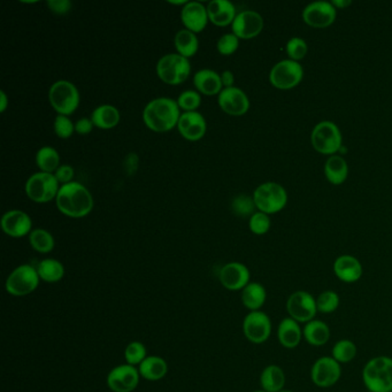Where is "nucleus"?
I'll return each mask as SVG.
<instances>
[{
	"instance_id": "b1692460",
	"label": "nucleus",
	"mask_w": 392,
	"mask_h": 392,
	"mask_svg": "<svg viewBox=\"0 0 392 392\" xmlns=\"http://www.w3.org/2000/svg\"><path fill=\"white\" fill-rule=\"evenodd\" d=\"M278 338L280 344L283 348H296L301 344V339L304 338L303 329L299 326V322L292 318H285L280 322L278 328Z\"/></svg>"
},
{
	"instance_id": "7ed1b4c3",
	"label": "nucleus",
	"mask_w": 392,
	"mask_h": 392,
	"mask_svg": "<svg viewBox=\"0 0 392 392\" xmlns=\"http://www.w3.org/2000/svg\"><path fill=\"white\" fill-rule=\"evenodd\" d=\"M362 381L371 392H392V358L371 359L362 369Z\"/></svg>"
},
{
	"instance_id": "864d4df0",
	"label": "nucleus",
	"mask_w": 392,
	"mask_h": 392,
	"mask_svg": "<svg viewBox=\"0 0 392 392\" xmlns=\"http://www.w3.org/2000/svg\"><path fill=\"white\" fill-rule=\"evenodd\" d=\"M278 392H294V391H291V390L283 389V390H280V391Z\"/></svg>"
},
{
	"instance_id": "4be33fe9",
	"label": "nucleus",
	"mask_w": 392,
	"mask_h": 392,
	"mask_svg": "<svg viewBox=\"0 0 392 392\" xmlns=\"http://www.w3.org/2000/svg\"><path fill=\"white\" fill-rule=\"evenodd\" d=\"M334 273L344 283H355L362 278V266L353 256H341L334 262Z\"/></svg>"
},
{
	"instance_id": "2f4dec72",
	"label": "nucleus",
	"mask_w": 392,
	"mask_h": 392,
	"mask_svg": "<svg viewBox=\"0 0 392 392\" xmlns=\"http://www.w3.org/2000/svg\"><path fill=\"white\" fill-rule=\"evenodd\" d=\"M348 163L341 156H332L327 160L325 165L326 177L329 182L339 186L348 177Z\"/></svg>"
},
{
	"instance_id": "4468645a",
	"label": "nucleus",
	"mask_w": 392,
	"mask_h": 392,
	"mask_svg": "<svg viewBox=\"0 0 392 392\" xmlns=\"http://www.w3.org/2000/svg\"><path fill=\"white\" fill-rule=\"evenodd\" d=\"M139 368L125 364L114 367L109 373L106 382L113 392H132L139 386Z\"/></svg>"
},
{
	"instance_id": "dca6fc26",
	"label": "nucleus",
	"mask_w": 392,
	"mask_h": 392,
	"mask_svg": "<svg viewBox=\"0 0 392 392\" xmlns=\"http://www.w3.org/2000/svg\"><path fill=\"white\" fill-rule=\"evenodd\" d=\"M305 22L313 28H327L334 24L336 8L327 1L312 3L303 12Z\"/></svg>"
},
{
	"instance_id": "de8ad7c7",
	"label": "nucleus",
	"mask_w": 392,
	"mask_h": 392,
	"mask_svg": "<svg viewBox=\"0 0 392 392\" xmlns=\"http://www.w3.org/2000/svg\"><path fill=\"white\" fill-rule=\"evenodd\" d=\"M93 122L91 118H82L75 123V132L80 134V135H87L90 134L93 129Z\"/></svg>"
},
{
	"instance_id": "c85d7f7f",
	"label": "nucleus",
	"mask_w": 392,
	"mask_h": 392,
	"mask_svg": "<svg viewBox=\"0 0 392 392\" xmlns=\"http://www.w3.org/2000/svg\"><path fill=\"white\" fill-rule=\"evenodd\" d=\"M260 384L266 392H278L284 389L285 374L278 365H269L262 371Z\"/></svg>"
},
{
	"instance_id": "20e7f679",
	"label": "nucleus",
	"mask_w": 392,
	"mask_h": 392,
	"mask_svg": "<svg viewBox=\"0 0 392 392\" xmlns=\"http://www.w3.org/2000/svg\"><path fill=\"white\" fill-rule=\"evenodd\" d=\"M55 174L51 172H35L26 182V193L35 203L44 204L57 198L60 190Z\"/></svg>"
},
{
	"instance_id": "a878e982",
	"label": "nucleus",
	"mask_w": 392,
	"mask_h": 392,
	"mask_svg": "<svg viewBox=\"0 0 392 392\" xmlns=\"http://www.w3.org/2000/svg\"><path fill=\"white\" fill-rule=\"evenodd\" d=\"M139 374L149 381H159L167 375L168 365L166 360L158 355H148L139 366Z\"/></svg>"
},
{
	"instance_id": "603ef678",
	"label": "nucleus",
	"mask_w": 392,
	"mask_h": 392,
	"mask_svg": "<svg viewBox=\"0 0 392 392\" xmlns=\"http://www.w3.org/2000/svg\"><path fill=\"white\" fill-rule=\"evenodd\" d=\"M332 3L335 8H341H341L350 6L351 1H350V0H334Z\"/></svg>"
},
{
	"instance_id": "ddd939ff",
	"label": "nucleus",
	"mask_w": 392,
	"mask_h": 392,
	"mask_svg": "<svg viewBox=\"0 0 392 392\" xmlns=\"http://www.w3.org/2000/svg\"><path fill=\"white\" fill-rule=\"evenodd\" d=\"M341 364L332 357H321L312 366V381L319 388L335 386L341 379Z\"/></svg>"
},
{
	"instance_id": "09e8293b",
	"label": "nucleus",
	"mask_w": 392,
	"mask_h": 392,
	"mask_svg": "<svg viewBox=\"0 0 392 392\" xmlns=\"http://www.w3.org/2000/svg\"><path fill=\"white\" fill-rule=\"evenodd\" d=\"M221 81H222V84L226 87V88H231L235 82V78H233V74L230 71H224L222 74H221Z\"/></svg>"
},
{
	"instance_id": "9b49d317",
	"label": "nucleus",
	"mask_w": 392,
	"mask_h": 392,
	"mask_svg": "<svg viewBox=\"0 0 392 392\" xmlns=\"http://www.w3.org/2000/svg\"><path fill=\"white\" fill-rule=\"evenodd\" d=\"M304 71L297 61H280L271 68L269 81L275 88L287 90L297 87L303 80Z\"/></svg>"
},
{
	"instance_id": "9d476101",
	"label": "nucleus",
	"mask_w": 392,
	"mask_h": 392,
	"mask_svg": "<svg viewBox=\"0 0 392 392\" xmlns=\"http://www.w3.org/2000/svg\"><path fill=\"white\" fill-rule=\"evenodd\" d=\"M287 312L290 318L299 323H308L314 320L318 313L317 299L304 290L294 291L287 301Z\"/></svg>"
},
{
	"instance_id": "f8f14e48",
	"label": "nucleus",
	"mask_w": 392,
	"mask_h": 392,
	"mask_svg": "<svg viewBox=\"0 0 392 392\" xmlns=\"http://www.w3.org/2000/svg\"><path fill=\"white\" fill-rule=\"evenodd\" d=\"M243 332L251 343L262 344L271 337V319L265 312H250L244 319Z\"/></svg>"
},
{
	"instance_id": "58836bf2",
	"label": "nucleus",
	"mask_w": 392,
	"mask_h": 392,
	"mask_svg": "<svg viewBox=\"0 0 392 392\" xmlns=\"http://www.w3.org/2000/svg\"><path fill=\"white\" fill-rule=\"evenodd\" d=\"M256 203H254L253 198L245 196V195H240L237 196L231 203V208H233V213L238 215V217H249V215H253L254 208H256Z\"/></svg>"
},
{
	"instance_id": "3c124183",
	"label": "nucleus",
	"mask_w": 392,
	"mask_h": 392,
	"mask_svg": "<svg viewBox=\"0 0 392 392\" xmlns=\"http://www.w3.org/2000/svg\"><path fill=\"white\" fill-rule=\"evenodd\" d=\"M8 106V99H7L5 91H0V112H5Z\"/></svg>"
},
{
	"instance_id": "423d86ee",
	"label": "nucleus",
	"mask_w": 392,
	"mask_h": 392,
	"mask_svg": "<svg viewBox=\"0 0 392 392\" xmlns=\"http://www.w3.org/2000/svg\"><path fill=\"white\" fill-rule=\"evenodd\" d=\"M191 64L189 59L179 53H169L160 57L157 64V74L167 84L179 85L189 78Z\"/></svg>"
},
{
	"instance_id": "5701e85b",
	"label": "nucleus",
	"mask_w": 392,
	"mask_h": 392,
	"mask_svg": "<svg viewBox=\"0 0 392 392\" xmlns=\"http://www.w3.org/2000/svg\"><path fill=\"white\" fill-rule=\"evenodd\" d=\"M208 20L219 27L233 24L236 17V8L228 0H213L207 5Z\"/></svg>"
},
{
	"instance_id": "e433bc0d",
	"label": "nucleus",
	"mask_w": 392,
	"mask_h": 392,
	"mask_svg": "<svg viewBox=\"0 0 392 392\" xmlns=\"http://www.w3.org/2000/svg\"><path fill=\"white\" fill-rule=\"evenodd\" d=\"M339 296L335 291L326 290L319 294L317 298V306L318 312L323 314H330L337 310L339 306Z\"/></svg>"
},
{
	"instance_id": "ea45409f",
	"label": "nucleus",
	"mask_w": 392,
	"mask_h": 392,
	"mask_svg": "<svg viewBox=\"0 0 392 392\" xmlns=\"http://www.w3.org/2000/svg\"><path fill=\"white\" fill-rule=\"evenodd\" d=\"M176 102L179 104V109H184L186 112H195L200 106L202 97L197 91L186 90L179 96Z\"/></svg>"
},
{
	"instance_id": "7c9ffc66",
	"label": "nucleus",
	"mask_w": 392,
	"mask_h": 392,
	"mask_svg": "<svg viewBox=\"0 0 392 392\" xmlns=\"http://www.w3.org/2000/svg\"><path fill=\"white\" fill-rule=\"evenodd\" d=\"M90 118L97 128L112 129L120 122V112L112 105L98 106Z\"/></svg>"
},
{
	"instance_id": "c03bdc74",
	"label": "nucleus",
	"mask_w": 392,
	"mask_h": 392,
	"mask_svg": "<svg viewBox=\"0 0 392 392\" xmlns=\"http://www.w3.org/2000/svg\"><path fill=\"white\" fill-rule=\"evenodd\" d=\"M238 45H240V38L237 37L236 35L233 34V33L231 34H224L217 41V51L224 55H233V52L238 48Z\"/></svg>"
},
{
	"instance_id": "2eb2a0df",
	"label": "nucleus",
	"mask_w": 392,
	"mask_h": 392,
	"mask_svg": "<svg viewBox=\"0 0 392 392\" xmlns=\"http://www.w3.org/2000/svg\"><path fill=\"white\" fill-rule=\"evenodd\" d=\"M233 34L242 39L257 37L264 28V19L254 10H244L237 14L231 24Z\"/></svg>"
},
{
	"instance_id": "8fccbe9b",
	"label": "nucleus",
	"mask_w": 392,
	"mask_h": 392,
	"mask_svg": "<svg viewBox=\"0 0 392 392\" xmlns=\"http://www.w3.org/2000/svg\"><path fill=\"white\" fill-rule=\"evenodd\" d=\"M127 161H128L129 166V174H132L137 169V163H139V159H137V156L135 154H129L127 157Z\"/></svg>"
},
{
	"instance_id": "37998d69",
	"label": "nucleus",
	"mask_w": 392,
	"mask_h": 392,
	"mask_svg": "<svg viewBox=\"0 0 392 392\" xmlns=\"http://www.w3.org/2000/svg\"><path fill=\"white\" fill-rule=\"evenodd\" d=\"M55 132L57 137L67 139L73 135L75 132V125L71 122V118L66 115H57L55 120Z\"/></svg>"
},
{
	"instance_id": "1a4fd4ad",
	"label": "nucleus",
	"mask_w": 392,
	"mask_h": 392,
	"mask_svg": "<svg viewBox=\"0 0 392 392\" xmlns=\"http://www.w3.org/2000/svg\"><path fill=\"white\" fill-rule=\"evenodd\" d=\"M312 145L322 154H334L341 148V135L335 123L320 122L312 132Z\"/></svg>"
},
{
	"instance_id": "a19ab883",
	"label": "nucleus",
	"mask_w": 392,
	"mask_h": 392,
	"mask_svg": "<svg viewBox=\"0 0 392 392\" xmlns=\"http://www.w3.org/2000/svg\"><path fill=\"white\" fill-rule=\"evenodd\" d=\"M249 226H250L251 231L256 235H265L271 228V220L267 214L257 212L250 217Z\"/></svg>"
},
{
	"instance_id": "f704fd0d",
	"label": "nucleus",
	"mask_w": 392,
	"mask_h": 392,
	"mask_svg": "<svg viewBox=\"0 0 392 392\" xmlns=\"http://www.w3.org/2000/svg\"><path fill=\"white\" fill-rule=\"evenodd\" d=\"M29 242L33 249L39 253H48L55 249V238L48 230L42 228L29 233Z\"/></svg>"
},
{
	"instance_id": "a18cd8bd",
	"label": "nucleus",
	"mask_w": 392,
	"mask_h": 392,
	"mask_svg": "<svg viewBox=\"0 0 392 392\" xmlns=\"http://www.w3.org/2000/svg\"><path fill=\"white\" fill-rule=\"evenodd\" d=\"M55 179L57 182L61 183L62 186L67 183L73 182L71 179L74 177V168L69 165H61L55 172Z\"/></svg>"
},
{
	"instance_id": "c756f323",
	"label": "nucleus",
	"mask_w": 392,
	"mask_h": 392,
	"mask_svg": "<svg viewBox=\"0 0 392 392\" xmlns=\"http://www.w3.org/2000/svg\"><path fill=\"white\" fill-rule=\"evenodd\" d=\"M174 44H175L177 53L186 57V59L196 55L198 48H199V41H198L196 34L193 31L188 30V29H182L175 35Z\"/></svg>"
},
{
	"instance_id": "bb28decb",
	"label": "nucleus",
	"mask_w": 392,
	"mask_h": 392,
	"mask_svg": "<svg viewBox=\"0 0 392 392\" xmlns=\"http://www.w3.org/2000/svg\"><path fill=\"white\" fill-rule=\"evenodd\" d=\"M267 299V292L264 285L258 282H250L242 290V303L251 312L260 311Z\"/></svg>"
},
{
	"instance_id": "49530a36",
	"label": "nucleus",
	"mask_w": 392,
	"mask_h": 392,
	"mask_svg": "<svg viewBox=\"0 0 392 392\" xmlns=\"http://www.w3.org/2000/svg\"><path fill=\"white\" fill-rule=\"evenodd\" d=\"M50 10L55 14H66L71 10V3L69 0H50L48 1Z\"/></svg>"
},
{
	"instance_id": "aec40b11",
	"label": "nucleus",
	"mask_w": 392,
	"mask_h": 392,
	"mask_svg": "<svg viewBox=\"0 0 392 392\" xmlns=\"http://www.w3.org/2000/svg\"><path fill=\"white\" fill-rule=\"evenodd\" d=\"M177 128L181 135L188 141L196 142L206 134V120L200 113L184 112L179 116Z\"/></svg>"
},
{
	"instance_id": "f257e3e1",
	"label": "nucleus",
	"mask_w": 392,
	"mask_h": 392,
	"mask_svg": "<svg viewBox=\"0 0 392 392\" xmlns=\"http://www.w3.org/2000/svg\"><path fill=\"white\" fill-rule=\"evenodd\" d=\"M57 210L69 217H83L93 208V198L87 188L78 182L60 186L55 198Z\"/></svg>"
},
{
	"instance_id": "72a5a7b5",
	"label": "nucleus",
	"mask_w": 392,
	"mask_h": 392,
	"mask_svg": "<svg viewBox=\"0 0 392 392\" xmlns=\"http://www.w3.org/2000/svg\"><path fill=\"white\" fill-rule=\"evenodd\" d=\"M36 163L41 172L53 174L60 167V157L52 146H43L36 154Z\"/></svg>"
},
{
	"instance_id": "393cba45",
	"label": "nucleus",
	"mask_w": 392,
	"mask_h": 392,
	"mask_svg": "<svg viewBox=\"0 0 392 392\" xmlns=\"http://www.w3.org/2000/svg\"><path fill=\"white\" fill-rule=\"evenodd\" d=\"M193 83L197 90L206 96L220 95L222 89L221 75L212 69H200L193 76Z\"/></svg>"
},
{
	"instance_id": "a211bd4d",
	"label": "nucleus",
	"mask_w": 392,
	"mask_h": 392,
	"mask_svg": "<svg viewBox=\"0 0 392 392\" xmlns=\"http://www.w3.org/2000/svg\"><path fill=\"white\" fill-rule=\"evenodd\" d=\"M219 106L226 114L240 115L245 114L250 109V102L243 90L240 88H224L219 95Z\"/></svg>"
},
{
	"instance_id": "0eeeda50",
	"label": "nucleus",
	"mask_w": 392,
	"mask_h": 392,
	"mask_svg": "<svg viewBox=\"0 0 392 392\" xmlns=\"http://www.w3.org/2000/svg\"><path fill=\"white\" fill-rule=\"evenodd\" d=\"M39 275L31 265H21L15 268L6 280V291L15 297H24L30 294L39 285Z\"/></svg>"
},
{
	"instance_id": "4c0bfd02",
	"label": "nucleus",
	"mask_w": 392,
	"mask_h": 392,
	"mask_svg": "<svg viewBox=\"0 0 392 392\" xmlns=\"http://www.w3.org/2000/svg\"><path fill=\"white\" fill-rule=\"evenodd\" d=\"M146 357V348L145 345L141 343V341H132L127 345L125 350V362L128 365L139 366L145 360Z\"/></svg>"
},
{
	"instance_id": "473e14b6",
	"label": "nucleus",
	"mask_w": 392,
	"mask_h": 392,
	"mask_svg": "<svg viewBox=\"0 0 392 392\" xmlns=\"http://www.w3.org/2000/svg\"><path fill=\"white\" fill-rule=\"evenodd\" d=\"M36 269H37L39 278L46 283H57L59 280H62L64 276V265L61 264L60 261L55 260V259L42 260Z\"/></svg>"
},
{
	"instance_id": "412c9836",
	"label": "nucleus",
	"mask_w": 392,
	"mask_h": 392,
	"mask_svg": "<svg viewBox=\"0 0 392 392\" xmlns=\"http://www.w3.org/2000/svg\"><path fill=\"white\" fill-rule=\"evenodd\" d=\"M181 20L188 30L195 34L205 29L208 22L207 7L199 1H188L181 10Z\"/></svg>"
},
{
	"instance_id": "6e6552de",
	"label": "nucleus",
	"mask_w": 392,
	"mask_h": 392,
	"mask_svg": "<svg viewBox=\"0 0 392 392\" xmlns=\"http://www.w3.org/2000/svg\"><path fill=\"white\" fill-rule=\"evenodd\" d=\"M258 210L266 214H274L283 210L287 202V193L278 183L267 182L258 186L253 193Z\"/></svg>"
},
{
	"instance_id": "f3484780",
	"label": "nucleus",
	"mask_w": 392,
	"mask_h": 392,
	"mask_svg": "<svg viewBox=\"0 0 392 392\" xmlns=\"http://www.w3.org/2000/svg\"><path fill=\"white\" fill-rule=\"evenodd\" d=\"M219 278L226 290L240 291L250 283L251 274L245 265L229 262L221 268Z\"/></svg>"
},
{
	"instance_id": "f03ea898",
	"label": "nucleus",
	"mask_w": 392,
	"mask_h": 392,
	"mask_svg": "<svg viewBox=\"0 0 392 392\" xmlns=\"http://www.w3.org/2000/svg\"><path fill=\"white\" fill-rule=\"evenodd\" d=\"M179 106L167 97L153 99L143 111V121L152 132H166L179 123Z\"/></svg>"
},
{
	"instance_id": "79ce46f5",
	"label": "nucleus",
	"mask_w": 392,
	"mask_h": 392,
	"mask_svg": "<svg viewBox=\"0 0 392 392\" xmlns=\"http://www.w3.org/2000/svg\"><path fill=\"white\" fill-rule=\"evenodd\" d=\"M308 51V44L301 38L294 37L287 42V53L290 57V60L297 61L304 59Z\"/></svg>"
},
{
	"instance_id": "5fc2aeb1",
	"label": "nucleus",
	"mask_w": 392,
	"mask_h": 392,
	"mask_svg": "<svg viewBox=\"0 0 392 392\" xmlns=\"http://www.w3.org/2000/svg\"><path fill=\"white\" fill-rule=\"evenodd\" d=\"M253 392H266V391H264V390H257V391H253Z\"/></svg>"
},
{
	"instance_id": "c9c22d12",
	"label": "nucleus",
	"mask_w": 392,
	"mask_h": 392,
	"mask_svg": "<svg viewBox=\"0 0 392 392\" xmlns=\"http://www.w3.org/2000/svg\"><path fill=\"white\" fill-rule=\"evenodd\" d=\"M332 357L339 364H348L357 355V346L350 339L338 341L332 350Z\"/></svg>"
},
{
	"instance_id": "cd10ccee",
	"label": "nucleus",
	"mask_w": 392,
	"mask_h": 392,
	"mask_svg": "<svg viewBox=\"0 0 392 392\" xmlns=\"http://www.w3.org/2000/svg\"><path fill=\"white\" fill-rule=\"evenodd\" d=\"M303 335H304L305 341L312 346H323L328 343L329 338H330V329L325 322L314 319L305 323Z\"/></svg>"
},
{
	"instance_id": "6ab92c4d",
	"label": "nucleus",
	"mask_w": 392,
	"mask_h": 392,
	"mask_svg": "<svg viewBox=\"0 0 392 392\" xmlns=\"http://www.w3.org/2000/svg\"><path fill=\"white\" fill-rule=\"evenodd\" d=\"M1 228L8 236L20 238L33 231V222L30 217L24 211L12 210L3 214Z\"/></svg>"
},
{
	"instance_id": "39448f33",
	"label": "nucleus",
	"mask_w": 392,
	"mask_h": 392,
	"mask_svg": "<svg viewBox=\"0 0 392 392\" xmlns=\"http://www.w3.org/2000/svg\"><path fill=\"white\" fill-rule=\"evenodd\" d=\"M48 99L52 107L59 115L73 114L80 104V92L74 83L60 80L51 85Z\"/></svg>"
}]
</instances>
